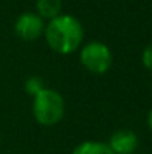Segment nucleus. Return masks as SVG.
<instances>
[{
  "label": "nucleus",
  "instance_id": "1",
  "mask_svg": "<svg viewBox=\"0 0 152 154\" xmlns=\"http://www.w3.org/2000/svg\"><path fill=\"white\" fill-rule=\"evenodd\" d=\"M45 39L54 52L70 54L79 50L84 39V29L78 18L60 14L45 26Z\"/></svg>",
  "mask_w": 152,
  "mask_h": 154
},
{
  "label": "nucleus",
  "instance_id": "2",
  "mask_svg": "<svg viewBox=\"0 0 152 154\" xmlns=\"http://www.w3.org/2000/svg\"><path fill=\"white\" fill-rule=\"evenodd\" d=\"M33 115L42 126H54L61 121L64 115L63 96L51 88H43L33 96Z\"/></svg>",
  "mask_w": 152,
  "mask_h": 154
},
{
  "label": "nucleus",
  "instance_id": "3",
  "mask_svg": "<svg viewBox=\"0 0 152 154\" xmlns=\"http://www.w3.org/2000/svg\"><path fill=\"white\" fill-rule=\"evenodd\" d=\"M112 52L109 47L103 42H90L81 50V63L82 66L96 75H101L109 70L112 66Z\"/></svg>",
  "mask_w": 152,
  "mask_h": 154
},
{
  "label": "nucleus",
  "instance_id": "4",
  "mask_svg": "<svg viewBox=\"0 0 152 154\" xmlns=\"http://www.w3.org/2000/svg\"><path fill=\"white\" fill-rule=\"evenodd\" d=\"M45 32V20L34 12H24L15 21V33L22 41H36Z\"/></svg>",
  "mask_w": 152,
  "mask_h": 154
},
{
  "label": "nucleus",
  "instance_id": "5",
  "mask_svg": "<svg viewBox=\"0 0 152 154\" xmlns=\"http://www.w3.org/2000/svg\"><path fill=\"white\" fill-rule=\"evenodd\" d=\"M107 145L113 154H133L139 147V138L133 130L121 129L110 136Z\"/></svg>",
  "mask_w": 152,
  "mask_h": 154
},
{
  "label": "nucleus",
  "instance_id": "6",
  "mask_svg": "<svg viewBox=\"0 0 152 154\" xmlns=\"http://www.w3.org/2000/svg\"><path fill=\"white\" fill-rule=\"evenodd\" d=\"M36 14L43 20H54L61 14V0H37Z\"/></svg>",
  "mask_w": 152,
  "mask_h": 154
},
{
  "label": "nucleus",
  "instance_id": "7",
  "mask_svg": "<svg viewBox=\"0 0 152 154\" xmlns=\"http://www.w3.org/2000/svg\"><path fill=\"white\" fill-rule=\"evenodd\" d=\"M72 154H113L106 142L100 141H84L75 147Z\"/></svg>",
  "mask_w": 152,
  "mask_h": 154
},
{
  "label": "nucleus",
  "instance_id": "8",
  "mask_svg": "<svg viewBox=\"0 0 152 154\" xmlns=\"http://www.w3.org/2000/svg\"><path fill=\"white\" fill-rule=\"evenodd\" d=\"M45 88V84H43V81L39 78V76H31V78H28L27 79V82H25V90H27V93L28 94H31V96H36L39 91H42Z\"/></svg>",
  "mask_w": 152,
  "mask_h": 154
},
{
  "label": "nucleus",
  "instance_id": "9",
  "mask_svg": "<svg viewBox=\"0 0 152 154\" xmlns=\"http://www.w3.org/2000/svg\"><path fill=\"white\" fill-rule=\"evenodd\" d=\"M142 63L146 69L152 70V44L145 48V51L142 54Z\"/></svg>",
  "mask_w": 152,
  "mask_h": 154
},
{
  "label": "nucleus",
  "instance_id": "10",
  "mask_svg": "<svg viewBox=\"0 0 152 154\" xmlns=\"http://www.w3.org/2000/svg\"><path fill=\"white\" fill-rule=\"evenodd\" d=\"M148 127L151 129V132H152V109L149 111V114H148Z\"/></svg>",
  "mask_w": 152,
  "mask_h": 154
}]
</instances>
